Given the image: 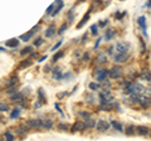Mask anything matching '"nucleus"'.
<instances>
[{
  "instance_id": "1",
  "label": "nucleus",
  "mask_w": 151,
  "mask_h": 141,
  "mask_svg": "<svg viewBox=\"0 0 151 141\" xmlns=\"http://www.w3.org/2000/svg\"><path fill=\"white\" fill-rule=\"evenodd\" d=\"M108 76L112 79L120 78L121 76H122V68L121 67H113V68H111L110 72H108Z\"/></svg>"
},
{
  "instance_id": "2",
  "label": "nucleus",
  "mask_w": 151,
  "mask_h": 141,
  "mask_svg": "<svg viewBox=\"0 0 151 141\" xmlns=\"http://www.w3.org/2000/svg\"><path fill=\"white\" fill-rule=\"evenodd\" d=\"M116 49H117V52H121V53H126V52L130 49V44H128V43H126V42H120V43H117Z\"/></svg>"
},
{
  "instance_id": "3",
  "label": "nucleus",
  "mask_w": 151,
  "mask_h": 141,
  "mask_svg": "<svg viewBox=\"0 0 151 141\" xmlns=\"http://www.w3.org/2000/svg\"><path fill=\"white\" fill-rule=\"evenodd\" d=\"M108 127H110V125H108V122H106L105 120H100V121L97 122V130L101 131V132L108 130Z\"/></svg>"
},
{
  "instance_id": "4",
  "label": "nucleus",
  "mask_w": 151,
  "mask_h": 141,
  "mask_svg": "<svg viewBox=\"0 0 151 141\" xmlns=\"http://www.w3.org/2000/svg\"><path fill=\"white\" fill-rule=\"evenodd\" d=\"M127 54L126 53H121V52H117L116 54H115V62H126L127 61Z\"/></svg>"
},
{
  "instance_id": "5",
  "label": "nucleus",
  "mask_w": 151,
  "mask_h": 141,
  "mask_svg": "<svg viewBox=\"0 0 151 141\" xmlns=\"http://www.w3.org/2000/svg\"><path fill=\"white\" fill-rule=\"evenodd\" d=\"M96 76H97V79L98 81H105L106 79V77L108 76V72L106 71V69H98L97 72H96Z\"/></svg>"
},
{
  "instance_id": "6",
  "label": "nucleus",
  "mask_w": 151,
  "mask_h": 141,
  "mask_svg": "<svg viewBox=\"0 0 151 141\" xmlns=\"http://www.w3.org/2000/svg\"><path fill=\"white\" fill-rule=\"evenodd\" d=\"M90 16H91V10H90V12H88V13H87V14H86V15L83 16V19H82V20H81V21L78 23V25H77V28H78V29H81V28H82V27H83V25H84V24H86V23L88 21V19H90Z\"/></svg>"
},
{
  "instance_id": "7",
  "label": "nucleus",
  "mask_w": 151,
  "mask_h": 141,
  "mask_svg": "<svg viewBox=\"0 0 151 141\" xmlns=\"http://www.w3.org/2000/svg\"><path fill=\"white\" fill-rule=\"evenodd\" d=\"M86 127H84V122H81V121H78V122H76L73 127H72V131L74 132V131H82V130H84Z\"/></svg>"
},
{
  "instance_id": "8",
  "label": "nucleus",
  "mask_w": 151,
  "mask_h": 141,
  "mask_svg": "<svg viewBox=\"0 0 151 141\" xmlns=\"http://www.w3.org/2000/svg\"><path fill=\"white\" fill-rule=\"evenodd\" d=\"M10 100H12V101H14V102H19V101L24 100V94L20 93V92H15V93L10 97Z\"/></svg>"
},
{
  "instance_id": "9",
  "label": "nucleus",
  "mask_w": 151,
  "mask_h": 141,
  "mask_svg": "<svg viewBox=\"0 0 151 141\" xmlns=\"http://www.w3.org/2000/svg\"><path fill=\"white\" fill-rule=\"evenodd\" d=\"M136 130H137V132L140 135H144V136L149 134V127H146V126H138Z\"/></svg>"
},
{
  "instance_id": "10",
  "label": "nucleus",
  "mask_w": 151,
  "mask_h": 141,
  "mask_svg": "<svg viewBox=\"0 0 151 141\" xmlns=\"http://www.w3.org/2000/svg\"><path fill=\"white\" fill-rule=\"evenodd\" d=\"M28 125L30 127H40L42 126V120H29Z\"/></svg>"
},
{
  "instance_id": "11",
  "label": "nucleus",
  "mask_w": 151,
  "mask_h": 141,
  "mask_svg": "<svg viewBox=\"0 0 151 141\" xmlns=\"http://www.w3.org/2000/svg\"><path fill=\"white\" fill-rule=\"evenodd\" d=\"M18 44H19V40H18V39H15V38H14V39L8 40V42L5 43V46H6V47H10V48H15Z\"/></svg>"
},
{
  "instance_id": "12",
  "label": "nucleus",
  "mask_w": 151,
  "mask_h": 141,
  "mask_svg": "<svg viewBox=\"0 0 151 141\" xmlns=\"http://www.w3.org/2000/svg\"><path fill=\"white\" fill-rule=\"evenodd\" d=\"M54 33H56V27H54V25H50V27L45 30V37H47V38H50Z\"/></svg>"
},
{
  "instance_id": "13",
  "label": "nucleus",
  "mask_w": 151,
  "mask_h": 141,
  "mask_svg": "<svg viewBox=\"0 0 151 141\" xmlns=\"http://www.w3.org/2000/svg\"><path fill=\"white\" fill-rule=\"evenodd\" d=\"M42 126L44 127V128H52L53 127V121L52 120H49V118H47V120H44V121H42Z\"/></svg>"
},
{
  "instance_id": "14",
  "label": "nucleus",
  "mask_w": 151,
  "mask_h": 141,
  "mask_svg": "<svg viewBox=\"0 0 151 141\" xmlns=\"http://www.w3.org/2000/svg\"><path fill=\"white\" fill-rule=\"evenodd\" d=\"M137 21H138V25L145 30V29H146V18H145V16H140Z\"/></svg>"
},
{
  "instance_id": "15",
  "label": "nucleus",
  "mask_w": 151,
  "mask_h": 141,
  "mask_svg": "<svg viewBox=\"0 0 151 141\" xmlns=\"http://www.w3.org/2000/svg\"><path fill=\"white\" fill-rule=\"evenodd\" d=\"M144 107H149L150 106V98L149 97H144V98H140V101H138Z\"/></svg>"
},
{
  "instance_id": "16",
  "label": "nucleus",
  "mask_w": 151,
  "mask_h": 141,
  "mask_svg": "<svg viewBox=\"0 0 151 141\" xmlns=\"http://www.w3.org/2000/svg\"><path fill=\"white\" fill-rule=\"evenodd\" d=\"M113 35H115V30L108 29V30L105 33V39H106V40H111V39L113 38Z\"/></svg>"
},
{
  "instance_id": "17",
  "label": "nucleus",
  "mask_w": 151,
  "mask_h": 141,
  "mask_svg": "<svg viewBox=\"0 0 151 141\" xmlns=\"http://www.w3.org/2000/svg\"><path fill=\"white\" fill-rule=\"evenodd\" d=\"M53 77H54V79H60L63 77V74H62L59 68H56V69L53 71Z\"/></svg>"
},
{
  "instance_id": "18",
  "label": "nucleus",
  "mask_w": 151,
  "mask_h": 141,
  "mask_svg": "<svg viewBox=\"0 0 151 141\" xmlns=\"http://www.w3.org/2000/svg\"><path fill=\"white\" fill-rule=\"evenodd\" d=\"M33 34H34V30H31V31H28L27 34H23L21 37H20V39H23L24 42H27V40H29L30 38L33 37Z\"/></svg>"
},
{
  "instance_id": "19",
  "label": "nucleus",
  "mask_w": 151,
  "mask_h": 141,
  "mask_svg": "<svg viewBox=\"0 0 151 141\" xmlns=\"http://www.w3.org/2000/svg\"><path fill=\"white\" fill-rule=\"evenodd\" d=\"M86 121H87V122L84 124V127H86V128H91V127L96 126V121L92 120V118H90V117H88V120H86Z\"/></svg>"
},
{
  "instance_id": "20",
  "label": "nucleus",
  "mask_w": 151,
  "mask_h": 141,
  "mask_svg": "<svg viewBox=\"0 0 151 141\" xmlns=\"http://www.w3.org/2000/svg\"><path fill=\"white\" fill-rule=\"evenodd\" d=\"M57 4H58V5H57V8L54 9V12L52 13V15H56V14H57V13L59 12L60 9L63 8V1H62V0H57Z\"/></svg>"
},
{
  "instance_id": "21",
  "label": "nucleus",
  "mask_w": 151,
  "mask_h": 141,
  "mask_svg": "<svg viewBox=\"0 0 151 141\" xmlns=\"http://www.w3.org/2000/svg\"><path fill=\"white\" fill-rule=\"evenodd\" d=\"M111 125L113 126V127H115L116 130H118V131H121V132L123 131V126L121 125L120 122H117V121H112V122H111Z\"/></svg>"
},
{
  "instance_id": "22",
  "label": "nucleus",
  "mask_w": 151,
  "mask_h": 141,
  "mask_svg": "<svg viewBox=\"0 0 151 141\" xmlns=\"http://www.w3.org/2000/svg\"><path fill=\"white\" fill-rule=\"evenodd\" d=\"M30 64H31V61L30 59H28V61H23V62L19 64V68L21 69V68H27V67H29Z\"/></svg>"
},
{
  "instance_id": "23",
  "label": "nucleus",
  "mask_w": 151,
  "mask_h": 141,
  "mask_svg": "<svg viewBox=\"0 0 151 141\" xmlns=\"http://www.w3.org/2000/svg\"><path fill=\"white\" fill-rule=\"evenodd\" d=\"M126 134L130 135V136L134 135V134H135V127H134V126H127V127H126Z\"/></svg>"
},
{
  "instance_id": "24",
  "label": "nucleus",
  "mask_w": 151,
  "mask_h": 141,
  "mask_svg": "<svg viewBox=\"0 0 151 141\" xmlns=\"http://www.w3.org/2000/svg\"><path fill=\"white\" fill-rule=\"evenodd\" d=\"M19 115H20V109H14V111H13L12 115H10V117H12V118H16Z\"/></svg>"
},
{
  "instance_id": "25",
  "label": "nucleus",
  "mask_w": 151,
  "mask_h": 141,
  "mask_svg": "<svg viewBox=\"0 0 151 141\" xmlns=\"http://www.w3.org/2000/svg\"><path fill=\"white\" fill-rule=\"evenodd\" d=\"M31 50H33V49H31V47H27V48H24V49L20 52V54H21V56H27V54L31 53Z\"/></svg>"
},
{
  "instance_id": "26",
  "label": "nucleus",
  "mask_w": 151,
  "mask_h": 141,
  "mask_svg": "<svg viewBox=\"0 0 151 141\" xmlns=\"http://www.w3.org/2000/svg\"><path fill=\"white\" fill-rule=\"evenodd\" d=\"M16 82H18V78H16V77H13V78H12L9 82H8V83H6V86H8V87H12V86H13V84H15Z\"/></svg>"
},
{
  "instance_id": "27",
  "label": "nucleus",
  "mask_w": 151,
  "mask_h": 141,
  "mask_svg": "<svg viewBox=\"0 0 151 141\" xmlns=\"http://www.w3.org/2000/svg\"><path fill=\"white\" fill-rule=\"evenodd\" d=\"M63 54H64L63 52H58L57 54H54V57H53V61H54V62H56V61H58L60 57H63Z\"/></svg>"
},
{
  "instance_id": "28",
  "label": "nucleus",
  "mask_w": 151,
  "mask_h": 141,
  "mask_svg": "<svg viewBox=\"0 0 151 141\" xmlns=\"http://www.w3.org/2000/svg\"><path fill=\"white\" fill-rule=\"evenodd\" d=\"M58 128L62 130V131H66V130H68V125H66V124H59V125H58Z\"/></svg>"
},
{
  "instance_id": "29",
  "label": "nucleus",
  "mask_w": 151,
  "mask_h": 141,
  "mask_svg": "<svg viewBox=\"0 0 151 141\" xmlns=\"http://www.w3.org/2000/svg\"><path fill=\"white\" fill-rule=\"evenodd\" d=\"M43 42H44V40H43L42 38H38V40H37V42H34V46H35V47H39V46H42V44H43Z\"/></svg>"
},
{
  "instance_id": "30",
  "label": "nucleus",
  "mask_w": 151,
  "mask_h": 141,
  "mask_svg": "<svg viewBox=\"0 0 151 141\" xmlns=\"http://www.w3.org/2000/svg\"><path fill=\"white\" fill-rule=\"evenodd\" d=\"M91 30H92L93 34H97V31H98V25H96V24L92 25V27H91Z\"/></svg>"
},
{
  "instance_id": "31",
  "label": "nucleus",
  "mask_w": 151,
  "mask_h": 141,
  "mask_svg": "<svg viewBox=\"0 0 151 141\" xmlns=\"http://www.w3.org/2000/svg\"><path fill=\"white\" fill-rule=\"evenodd\" d=\"M0 111H1V112L8 111V105H5V103H0Z\"/></svg>"
},
{
  "instance_id": "32",
  "label": "nucleus",
  "mask_w": 151,
  "mask_h": 141,
  "mask_svg": "<svg viewBox=\"0 0 151 141\" xmlns=\"http://www.w3.org/2000/svg\"><path fill=\"white\" fill-rule=\"evenodd\" d=\"M98 87H100V86H98L97 83H91V84H90V88H91V90H93V91L98 90Z\"/></svg>"
},
{
  "instance_id": "33",
  "label": "nucleus",
  "mask_w": 151,
  "mask_h": 141,
  "mask_svg": "<svg viewBox=\"0 0 151 141\" xmlns=\"http://www.w3.org/2000/svg\"><path fill=\"white\" fill-rule=\"evenodd\" d=\"M5 137H6L8 140H13V139H14V136H13L10 132H6V134H5Z\"/></svg>"
},
{
  "instance_id": "34",
  "label": "nucleus",
  "mask_w": 151,
  "mask_h": 141,
  "mask_svg": "<svg viewBox=\"0 0 151 141\" xmlns=\"http://www.w3.org/2000/svg\"><path fill=\"white\" fill-rule=\"evenodd\" d=\"M66 29H67V25H66V24H63V25L60 27V29H59V31H58V34H62V33L66 30Z\"/></svg>"
},
{
  "instance_id": "35",
  "label": "nucleus",
  "mask_w": 151,
  "mask_h": 141,
  "mask_svg": "<svg viewBox=\"0 0 151 141\" xmlns=\"http://www.w3.org/2000/svg\"><path fill=\"white\" fill-rule=\"evenodd\" d=\"M53 8H54V4H52V5L47 9V14H50V13H52V10H53Z\"/></svg>"
},
{
  "instance_id": "36",
  "label": "nucleus",
  "mask_w": 151,
  "mask_h": 141,
  "mask_svg": "<svg viewBox=\"0 0 151 141\" xmlns=\"http://www.w3.org/2000/svg\"><path fill=\"white\" fill-rule=\"evenodd\" d=\"M60 44H62V40H60V42H58V43H57V44H56L54 47L52 48V50H56V49H58V48L60 47Z\"/></svg>"
},
{
  "instance_id": "37",
  "label": "nucleus",
  "mask_w": 151,
  "mask_h": 141,
  "mask_svg": "<svg viewBox=\"0 0 151 141\" xmlns=\"http://www.w3.org/2000/svg\"><path fill=\"white\" fill-rule=\"evenodd\" d=\"M79 115H81L82 117H86V118H88V117H90V113H87V112H81Z\"/></svg>"
},
{
  "instance_id": "38",
  "label": "nucleus",
  "mask_w": 151,
  "mask_h": 141,
  "mask_svg": "<svg viewBox=\"0 0 151 141\" xmlns=\"http://www.w3.org/2000/svg\"><path fill=\"white\" fill-rule=\"evenodd\" d=\"M54 106H56V109L58 110V112H59L60 115H63V112H62V110H60V106H59V103H56Z\"/></svg>"
},
{
  "instance_id": "39",
  "label": "nucleus",
  "mask_w": 151,
  "mask_h": 141,
  "mask_svg": "<svg viewBox=\"0 0 151 141\" xmlns=\"http://www.w3.org/2000/svg\"><path fill=\"white\" fill-rule=\"evenodd\" d=\"M103 58H105V56H103V54H101V56H100V62H105V59H103Z\"/></svg>"
},
{
  "instance_id": "40",
  "label": "nucleus",
  "mask_w": 151,
  "mask_h": 141,
  "mask_svg": "<svg viewBox=\"0 0 151 141\" xmlns=\"http://www.w3.org/2000/svg\"><path fill=\"white\" fill-rule=\"evenodd\" d=\"M14 92H16V91H15V88H10V90L8 91V93H14Z\"/></svg>"
},
{
  "instance_id": "41",
  "label": "nucleus",
  "mask_w": 151,
  "mask_h": 141,
  "mask_svg": "<svg viewBox=\"0 0 151 141\" xmlns=\"http://www.w3.org/2000/svg\"><path fill=\"white\" fill-rule=\"evenodd\" d=\"M0 50H5V49H4V48H1V47H0Z\"/></svg>"
},
{
  "instance_id": "42",
  "label": "nucleus",
  "mask_w": 151,
  "mask_h": 141,
  "mask_svg": "<svg viewBox=\"0 0 151 141\" xmlns=\"http://www.w3.org/2000/svg\"><path fill=\"white\" fill-rule=\"evenodd\" d=\"M121 1H123V0H121Z\"/></svg>"
}]
</instances>
